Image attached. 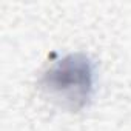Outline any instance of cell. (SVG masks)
I'll return each instance as SVG.
<instances>
[{
	"label": "cell",
	"instance_id": "cell-1",
	"mask_svg": "<svg viewBox=\"0 0 131 131\" xmlns=\"http://www.w3.org/2000/svg\"><path fill=\"white\" fill-rule=\"evenodd\" d=\"M94 71L85 54H68L57 60L43 76L45 90L71 110L88 105L93 96Z\"/></svg>",
	"mask_w": 131,
	"mask_h": 131
}]
</instances>
